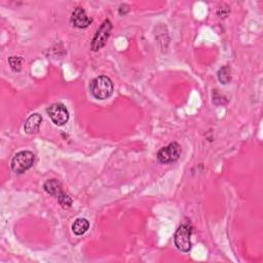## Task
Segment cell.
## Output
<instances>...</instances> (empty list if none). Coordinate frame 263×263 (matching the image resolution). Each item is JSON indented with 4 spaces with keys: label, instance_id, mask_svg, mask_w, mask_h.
I'll list each match as a JSON object with an SVG mask.
<instances>
[{
    "label": "cell",
    "instance_id": "cell-11",
    "mask_svg": "<svg viewBox=\"0 0 263 263\" xmlns=\"http://www.w3.org/2000/svg\"><path fill=\"white\" fill-rule=\"evenodd\" d=\"M218 79L223 84H226L231 80V73L228 66H224L220 68V70L218 71Z\"/></svg>",
    "mask_w": 263,
    "mask_h": 263
},
{
    "label": "cell",
    "instance_id": "cell-1",
    "mask_svg": "<svg viewBox=\"0 0 263 263\" xmlns=\"http://www.w3.org/2000/svg\"><path fill=\"white\" fill-rule=\"evenodd\" d=\"M89 90L97 100H106L113 93V83L107 76H98L90 82Z\"/></svg>",
    "mask_w": 263,
    "mask_h": 263
},
{
    "label": "cell",
    "instance_id": "cell-5",
    "mask_svg": "<svg viewBox=\"0 0 263 263\" xmlns=\"http://www.w3.org/2000/svg\"><path fill=\"white\" fill-rule=\"evenodd\" d=\"M112 30V24L109 20H105L102 25L100 26V28L97 30L91 43H90V48L93 51H97L99 49H101L103 46H105L109 36H110V32Z\"/></svg>",
    "mask_w": 263,
    "mask_h": 263
},
{
    "label": "cell",
    "instance_id": "cell-7",
    "mask_svg": "<svg viewBox=\"0 0 263 263\" xmlns=\"http://www.w3.org/2000/svg\"><path fill=\"white\" fill-rule=\"evenodd\" d=\"M48 116L55 125H64L69 120V111L62 103H54L47 109Z\"/></svg>",
    "mask_w": 263,
    "mask_h": 263
},
{
    "label": "cell",
    "instance_id": "cell-2",
    "mask_svg": "<svg viewBox=\"0 0 263 263\" xmlns=\"http://www.w3.org/2000/svg\"><path fill=\"white\" fill-rule=\"evenodd\" d=\"M35 155L33 152L24 150L17 152L11 160V170L15 174H23L28 171L34 163Z\"/></svg>",
    "mask_w": 263,
    "mask_h": 263
},
{
    "label": "cell",
    "instance_id": "cell-9",
    "mask_svg": "<svg viewBox=\"0 0 263 263\" xmlns=\"http://www.w3.org/2000/svg\"><path fill=\"white\" fill-rule=\"evenodd\" d=\"M42 122V116L39 113H34L28 117L25 122L24 129L27 134H35L39 130Z\"/></svg>",
    "mask_w": 263,
    "mask_h": 263
},
{
    "label": "cell",
    "instance_id": "cell-8",
    "mask_svg": "<svg viewBox=\"0 0 263 263\" xmlns=\"http://www.w3.org/2000/svg\"><path fill=\"white\" fill-rule=\"evenodd\" d=\"M71 22H72L73 26L82 29V28L88 27L90 25V23L92 22V20L86 14V12L83 8L77 7L72 12Z\"/></svg>",
    "mask_w": 263,
    "mask_h": 263
},
{
    "label": "cell",
    "instance_id": "cell-3",
    "mask_svg": "<svg viewBox=\"0 0 263 263\" xmlns=\"http://www.w3.org/2000/svg\"><path fill=\"white\" fill-rule=\"evenodd\" d=\"M44 190L54 196L59 203L63 206V208H70L71 204H72V199L64 192L63 188H62V185L61 183L55 180V179H51V180H47L45 183H44V186H43Z\"/></svg>",
    "mask_w": 263,
    "mask_h": 263
},
{
    "label": "cell",
    "instance_id": "cell-6",
    "mask_svg": "<svg viewBox=\"0 0 263 263\" xmlns=\"http://www.w3.org/2000/svg\"><path fill=\"white\" fill-rule=\"evenodd\" d=\"M180 156H181V146L176 142H173L167 146L162 147L157 152L158 161L164 164L176 162L180 158Z\"/></svg>",
    "mask_w": 263,
    "mask_h": 263
},
{
    "label": "cell",
    "instance_id": "cell-4",
    "mask_svg": "<svg viewBox=\"0 0 263 263\" xmlns=\"http://www.w3.org/2000/svg\"><path fill=\"white\" fill-rule=\"evenodd\" d=\"M191 226L189 224H182L178 227L175 233L174 241L177 249L183 253H188L191 250Z\"/></svg>",
    "mask_w": 263,
    "mask_h": 263
},
{
    "label": "cell",
    "instance_id": "cell-12",
    "mask_svg": "<svg viewBox=\"0 0 263 263\" xmlns=\"http://www.w3.org/2000/svg\"><path fill=\"white\" fill-rule=\"evenodd\" d=\"M8 63L10 65V68L14 72H20L22 70V64H23V59L21 57H10L8 59Z\"/></svg>",
    "mask_w": 263,
    "mask_h": 263
},
{
    "label": "cell",
    "instance_id": "cell-10",
    "mask_svg": "<svg viewBox=\"0 0 263 263\" xmlns=\"http://www.w3.org/2000/svg\"><path fill=\"white\" fill-rule=\"evenodd\" d=\"M89 228V222L84 218H78L72 224V231L76 235L84 234Z\"/></svg>",
    "mask_w": 263,
    "mask_h": 263
}]
</instances>
